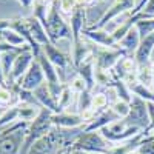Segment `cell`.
<instances>
[{
	"mask_svg": "<svg viewBox=\"0 0 154 154\" xmlns=\"http://www.w3.org/2000/svg\"><path fill=\"white\" fill-rule=\"evenodd\" d=\"M146 2H148V0H139V2H137V5H136V8H134V11H133L131 14H130V17H133V16L139 14V12L143 9V6L146 5Z\"/></svg>",
	"mask_w": 154,
	"mask_h": 154,
	"instance_id": "27",
	"label": "cell"
},
{
	"mask_svg": "<svg viewBox=\"0 0 154 154\" xmlns=\"http://www.w3.org/2000/svg\"><path fill=\"white\" fill-rule=\"evenodd\" d=\"M0 88H2V86H0Z\"/></svg>",
	"mask_w": 154,
	"mask_h": 154,
	"instance_id": "32",
	"label": "cell"
},
{
	"mask_svg": "<svg viewBox=\"0 0 154 154\" xmlns=\"http://www.w3.org/2000/svg\"><path fill=\"white\" fill-rule=\"evenodd\" d=\"M35 60L40 63L42 71H43V74H45V80H46V83L51 85V83H59V82H60V77H59V74H57L56 66L48 60V57H46L45 53H43V49H42V53L35 57Z\"/></svg>",
	"mask_w": 154,
	"mask_h": 154,
	"instance_id": "16",
	"label": "cell"
},
{
	"mask_svg": "<svg viewBox=\"0 0 154 154\" xmlns=\"http://www.w3.org/2000/svg\"><path fill=\"white\" fill-rule=\"evenodd\" d=\"M116 120H120V117L116 114L111 108H106L102 112L96 114V117L93 119V122H89L85 128H83V133H91V131H100L102 128L108 126L109 123L116 122Z\"/></svg>",
	"mask_w": 154,
	"mask_h": 154,
	"instance_id": "12",
	"label": "cell"
},
{
	"mask_svg": "<svg viewBox=\"0 0 154 154\" xmlns=\"http://www.w3.org/2000/svg\"><path fill=\"white\" fill-rule=\"evenodd\" d=\"M46 80H45V74L42 71V66H40V63H38L37 60L32 62V65L31 68L26 71V74H25L22 79L17 82V85L25 89V91H34V89H37L40 85H43Z\"/></svg>",
	"mask_w": 154,
	"mask_h": 154,
	"instance_id": "8",
	"label": "cell"
},
{
	"mask_svg": "<svg viewBox=\"0 0 154 154\" xmlns=\"http://www.w3.org/2000/svg\"><path fill=\"white\" fill-rule=\"evenodd\" d=\"M151 65H152V68H154V53H152V57H151Z\"/></svg>",
	"mask_w": 154,
	"mask_h": 154,
	"instance_id": "31",
	"label": "cell"
},
{
	"mask_svg": "<svg viewBox=\"0 0 154 154\" xmlns=\"http://www.w3.org/2000/svg\"><path fill=\"white\" fill-rule=\"evenodd\" d=\"M88 8L77 5L75 9L69 14V26L72 31V45H79L82 42V32L88 26ZM71 45V46H72Z\"/></svg>",
	"mask_w": 154,
	"mask_h": 154,
	"instance_id": "7",
	"label": "cell"
},
{
	"mask_svg": "<svg viewBox=\"0 0 154 154\" xmlns=\"http://www.w3.org/2000/svg\"><path fill=\"white\" fill-rule=\"evenodd\" d=\"M111 146L112 145L102 136V133L91 131V133H82L71 146V149L85 151L88 154H109Z\"/></svg>",
	"mask_w": 154,
	"mask_h": 154,
	"instance_id": "3",
	"label": "cell"
},
{
	"mask_svg": "<svg viewBox=\"0 0 154 154\" xmlns=\"http://www.w3.org/2000/svg\"><path fill=\"white\" fill-rule=\"evenodd\" d=\"M152 53H154V32L143 37L140 40V45L139 48L136 49V53L133 54L134 56V60L137 63V66H142V65H148L151 63V57H152Z\"/></svg>",
	"mask_w": 154,
	"mask_h": 154,
	"instance_id": "11",
	"label": "cell"
},
{
	"mask_svg": "<svg viewBox=\"0 0 154 154\" xmlns=\"http://www.w3.org/2000/svg\"><path fill=\"white\" fill-rule=\"evenodd\" d=\"M53 114L49 109L42 108L38 112L37 117L29 123V126L26 128V136H25V142L22 146L20 154H26L29 151V148L34 145V142H37L40 137H43L45 134H48L53 128Z\"/></svg>",
	"mask_w": 154,
	"mask_h": 154,
	"instance_id": "2",
	"label": "cell"
},
{
	"mask_svg": "<svg viewBox=\"0 0 154 154\" xmlns=\"http://www.w3.org/2000/svg\"><path fill=\"white\" fill-rule=\"evenodd\" d=\"M69 85V88L72 89V91L75 93V94H82V93H85V91H89L88 89V85H86V82L82 79L80 75H74L72 79H71V82L68 83Z\"/></svg>",
	"mask_w": 154,
	"mask_h": 154,
	"instance_id": "24",
	"label": "cell"
},
{
	"mask_svg": "<svg viewBox=\"0 0 154 154\" xmlns=\"http://www.w3.org/2000/svg\"><path fill=\"white\" fill-rule=\"evenodd\" d=\"M26 130H19L11 134L0 136V154H20Z\"/></svg>",
	"mask_w": 154,
	"mask_h": 154,
	"instance_id": "9",
	"label": "cell"
},
{
	"mask_svg": "<svg viewBox=\"0 0 154 154\" xmlns=\"http://www.w3.org/2000/svg\"><path fill=\"white\" fill-rule=\"evenodd\" d=\"M28 26H29V32H31L32 38H34V40L40 45V46H43L45 43L49 42L48 34H46V29H45V26L42 25V22L38 20V19H35L34 16H29V17H28Z\"/></svg>",
	"mask_w": 154,
	"mask_h": 154,
	"instance_id": "17",
	"label": "cell"
},
{
	"mask_svg": "<svg viewBox=\"0 0 154 154\" xmlns=\"http://www.w3.org/2000/svg\"><path fill=\"white\" fill-rule=\"evenodd\" d=\"M136 74H137V82L140 85H143V86L151 89V86L154 83V68H152L151 63L137 66V72Z\"/></svg>",
	"mask_w": 154,
	"mask_h": 154,
	"instance_id": "19",
	"label": "cell"
},
{
	"mask_svg": "<svg viewBox=\"0 0 154 154\" xmlns=\"http://www.w3.org/2000/svg\"><path fill=\"white\" fill-rule=\"evenodd\" d=\"M125 122L130 126H137L140 130L149 128V112H148V102L133 94L130 102V112L125 117Z\"/></svg>",
	"mask_w": 154,
	"mask_h": 154,
	"instance_id": "5",
	"label": "cell"
},
{
	"mask_svg": "<svg viewBox=\"0 0 154 154\" xmlns=\"http://www.w3.org/2000/svg\"><path fill=\"white\" fill-rule=\"evenodd\" d=\"M137 154H154V134H148L142 139L140 145L136 149Z\"/></svg>",
	"mask_w": 154,
	"mask_h": 154,
	"instance_id": "23",
	"label": "cell"
},
{
	"mask_svg": "<svg viewBox=\"0 0 154 154\" xmlns=\"http://www.w3.org/2000/svg\"><path fill=\"white\" fill-rule=\"evenodd\" d=\"M109 103V99L105 93H93V99H91V108L94 111H103L106 109Z\"/></svg>",
	"mask_w": 154,
	"mask_h": 154,
	"instance_id": "21",
	"label": "cell"
},
{
	"mask_svg": "<svg viewBox=\"0 0 154 154\" xmlns=\"http://www.w3.org/2000/svg\"><path fill=\"white\" fill-rule=\"evenodd\" d=\"M134 26L137 28L139 34H140V38H143L149 34L154 32V17H149V19H140L136 22Z\"/></svg>",
	"mask_w": 154,
	"mask_h": 154,
	"instance_id": "20",
	"label": "cell"
},
{
	"mask_svg": "<svg viewBox=\"0 0 154 154\" xmlns=\"http://www.w3.org/2000/svg\"><path fill=\"white\" fill-rule=\"evenodd\" d=\"M82 35L85 38H88L89 42H93L99 46H103V48H119L117 43H116V40L112 38L111 32L105 28H91V26H86L82 32Z\"/></svg>",
	"mask_w": 154,
	"mask_h": 154,
	"instance_id": "10",
	"label": "cell"
},
{
	"mask_svg": "<svg viewBox=\"0 0 154 154\" xmlns=\"http://www.w3.org/2000/svg\"><path fill=\"white\" fill-rule=\"evenodd\" d=\"M77 6V0H59V8L63 14H71Z\"/></svg>",
	"mask_w": 154,
	"mask_h": 154,
	"instance_id": "25",
	"label": "cell"
},
{
	"mask_svg": "<svg viewBox=\"0 0 154 154\" xmlns=\"http://www.w3.org/2000/svg\"><path fill=\"white\" fill-rule=\"evenodd\" d=\"M32 96H34V99L37 100V103L40 105L42 108H46V109H49L51 112H59V105H57V100L53 97V94H51V91H49V88H48V85H46V82L43 83V85H40L37 89H34L32 91Z\"/></svg>",
	"mask_w": 154,
	"mask_h": 154,
	"instance_id": "13",
	"label": "cell"
},
{
	"mask_svg": "<svg viewBox=\"0 0 154 154\" xmlns=\"http://www.w3.org/2000/svg\"><path fill=\"white\" fill-rule=\"evenodd\" d=\"M0 86H6V77H5L3 66H2V56H0Z\"/></svg>",
	"mask_w": 154,
	"mask_h": 154,
	"instance_id": "28",
	"label": "cell"
},
{
	"mask_svg": "<svg viewBox=\"0 0 154 154\" xmlns=\"http://www.w3.org/2000/svg\"><path fill=\"white\" fill-rule=\"evenodd\" d=\"M111 109L119 116L120 119H125L128 112H130V102L122 100V99H116L111 103Z\"/></svg>",
	"mask_w": 154,
	"mask_h": 154,
	"instance_id": "22",
	"label": "cell"
},
{
	"mask_svg": "<svg viewBox=\"0 0 154 154\" xmlns=\"http://www.w3.org/2000/svg\"><path fill=\"white\" fill-rule=\"evenodd\" d=\"M71 154H88L85 151H79V149H71Z\"/></svg>",
	"mask_w": 154,
	"mask_h": 154,
	"instance_id": "30",
	"label": "cell"
},
{
	"mask_svg": "<svg viewBox=\"0 0 154 154\" xmlns=\"http://www.w3.org/2000/svg\"><path fill=\"white\" fill-rule=\"evenodd\" d=\"M53 125L57 128H65V130H71V128H79L85 126L80 114L75 112H56L53 114Z\"/></svg>",
	"mask_w": 154,
	"mask_h": 154,
	"instance_id": "14",
	"label": "cell"
},
{
	"mask_svg": "<svg viewBox=\"0 0 154 154\" xmlns=\"http://www.w3.org/2000/svg\"><path fill=\"white\" fill-rule=\"evenodd\" d=\"M9 106H6V105H2V103H0V119H2V116L6 112V109H8Z\"/></svg>",
	"mask_w": 154,
	"mask_h": 154,
	"instance_id": "29",
	"label": "cell"
},
{
	"mask_svg": "<svg viewBox=\"0 0 154 154\" xmlns=\"http://www.w3.org/2000/svg\"><path fill=\"white\" fill-rule=\"evenodd\" d=\"M34 60H35V59H34V54H32L31 48H28V49H25L23 53H20V54L17 56L16 62H14V65H12V68H11L9 79H8V82H6V88H9L11 85L17 83L22 77L26 74V71L31 68V65H32Z\"/></svg>",
	"mask_w": 154,
	"mask_h": 154,
	"instance_id": "6",
	"label": "cell"
},
{
	"mask_svg": "<svg viewBox=\"0 0 154 154\" xmlns=\"http://www.w3.org/2000/svg\"><path fill=\"white\" fill-rule=\"evenodd\" d=\"M43 26L46 29L48 38L51 43L57 45L60 40H69L72 45V31L69 23L63 19L60 8H59V0H54L48 8L46 14V22L43 23Z\"/></svg>",
	"mask_w": 154,
	"mask_h": 154,
	"instance_id": "1",
	"label": "cell"
},
{
	"mask_svg": "<svg viewBox=\"0 0 154 154\" xmlns=\"http://www.w3.org/2000/svg\"><path fill=\"white\" fill-rule=\"evenodd\" d=\"M137 2L139 0H114V2L111 3V6H108L105 9L102 17L96 23H91V25H88V26L99 28V29L105 28L111 20L117 19V17H122L125 14H131V12L134 11V8H136V5H137Z\"/></svg>",
	"mask_w": 154,
	"mask_h": 154,
	"instance_id": "4",
	"label": "cell"
},
{
	"mask_svg": "<svg viewBox=\"0 0 154 154\" xmlns=\"http://www.w3.org/2000/svg\"><path fill=\"white\" fill-rule=\"evenodd\" d=\"M140 40H142V38H140V34H139L137 28L133 26V28L117 42V46H119L120 49H123L126 54H134L136 49H137L139 45H140Z\"/></svg>",
	"mask_w": 154,
	"mask_h": 154,
	"instance_id": "15",
	"label": "cell"
},
{
	"mask_svg": "<svg viewBox=\"0 0 154 154\" xmlns=\"http://www.w3.org/2000/svg\"><path fill=\"white\" fill-rule=\"evenodd\" d=\"M0 38L11 45V46H14V48H23V46H26V40H25V37L22 34H19L16 29H12V28H6L3 29L2 32H0Z\"/></svg>",
	"mask_w": 154,
	"mask_h": 154,
	"instance_id": "18",
	"label": "cell"
},
{
	"mask_svg": "<svg viewBox=\"0 0 154 154\" xmlns=\"http://www.w3.org/2000/svg\"><path fill=\"white\" fill-rule=\"evenodd\" d=\"M16 2H17L23 9H26V11L32 9V8H34V5H35V0H16Z\"/></svg>",
	"mask_w": 154,
	"mask_h": 154,
	"instance_id": "26",
	"label": "cell"
}]
</instances>
